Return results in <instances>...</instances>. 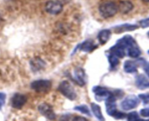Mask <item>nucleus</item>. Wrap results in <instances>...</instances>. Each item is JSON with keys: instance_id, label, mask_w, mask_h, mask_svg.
I'll use <instances>...</instances> for the list:
<instances>
[{"instance_id": "f257e3e1", "label": "nucleus", "mask_w": 149, "mask_h": 121, "mask_svg": "<svg viewBox=\"0 0 149 121\" xmlns=\"http://www.w3.org/2000/svg\"><path fill=\"white\" fill-rule=\"evenodd\" d=\"M100 13L103 18H108L114 16L118 11V5L112 1L103 2L99 8Z\"/></svg>"}, {"instance_id": "f03ea898", "label": "nucleus", "mask_w": 149, "mask_h": 121, "mask_svg": "<svg viewBox=\"0 0 149 121\" xmlns=\"http://www.w3.org/2000/svg\"><path fill=\"white\" fill-rule=\"evenodd\" d=\"M58 91L62 95L70 100H74L77 97L75 91L68 81H62L58 86Z\"/></svg>"}, {"instance_id": "7ed1b4c3", "label": "nucleus", "mask_w": 149, "mask_h": 121, "mask_svg": "<svg viewBox=\"0 0 149 121\" xmlns=\"http://www.w3.org/2000/svg\"><path fill=\"white\" fill-rule=\"evenodd\" d=\"M52 83L47 80H38L31 82V88L37 93H46L51 88Z\"/></svg>"}, {"instance_id": "20e7f679", "label": "nucleus", "mask_w": 149, "mask_h": 121, "mask_svg": "<svg viewBox=\"0 0 149 121\" xmlns=\"http://www.w3.org/2000/svg\"><path fill=\"white\" fill-rule=\"evenodd\" d=\"M140 104V99L134 95H130L126 97L121 103V106L124 110H131L137 107Z\"/></svg>"}, {"instance_id": "39448f33", "label": "nucleus", "mask_w": 149, "mask_h": 121, "mask_svg": "<svg viewBox=\"0 0 149 121\" xmlns=\"http://www.w3.org/2000/svg\"><path fill=\"white\" fill-rule=\"evenodd\" d=\"M105 105L107 115L113 118L115 114L118 111L116 106V96L113 93H112V94L106 99Z\"/></svg>"}, {"instance_id": "423d86ee", "label": "nucleus", "mask_w": 149, "mask_h": 121, "mask_svg": "<svg viewBox=\"0 0 149 121\" xmlns=\"http://www.w3.org/2000/svg\"><path fill=\"white\" fill-rule=\"evenodd\" d=\"M38 110L41 115L50 120H54L56 119V114L53 109L52 106L47 103L40 104L38 106Z\"/></svg>"}, {"instance_id": "0eeeda50", "label": "nucleus", "mask_w": 149, "mask_h": 121, "mask_svg": "<svg viewBox=\"0 0 149 121\" xmlns=\"http://www.w3.org/2000/svg\"><path fill=\"white\" fill-rule=\"evenodd\" d=\"M63 6L61 3L55 1H48L45 4V10L51 15H58L62 11Z\"/></svg>"}, {"instance_id": "6e6552de", "label": "nucleus", "mask_w": 149, "mask_h": 121, "mask_svg": "<svg viewBox=\"0 0 149 121\" xmlns=\"http://www.w3.org/2000/svg\"><path fill=\"white\" fill-rule=\"evenodd\" d=\"M26 102V96L21 93H15L11 99V106L15 109H21Z\"/></svg>"}, {"instance_id": "1a4fd4ad", "label": "nucleus", "mask_w": 149, "mask_h": 121, "mask_svg": "<svg viewBox=\"0 0 149 121\" xmlns=\"http://www.w3.org/2000/svg\"><path fill=\"white\" fill-rule=\"evenodd\" d=\"M73 80L78 85L84 86L86 84V73L81 67L76 68L73 72Z\"/></svg>"}, {"instance_id": "9d476101", "label": "nucleus", "mask_w": 149, "mask_h": 121, "mask_svg": "<svg viewBox=\"0 0 149 121\" xmlns=\"http://www.w3.org/2000/svg\"><path fill=\"white\" fill-rule=\"evenodd\" d=\"M92 91L95 94L96 97L97 98V100L99 99H103V98H104V99H107L112 94L111 92L107 88L102 86H94Z\"/></svg>"}, {"instance_id": "9b49d317", "label": "nucleus", "mask_w": 149, "mask_h": 121, "mask_svg": "<svg viewBox=\"0 0 149 121\" xmlns=\"http://www.w3.org/2000/svg\"><path fill=\"white\" fill-rule=\"evenodd\" d=\"M109 53H112L116 55L118 58H124L126 54V49L120 44L116 43L114 46L112 47L109 50Z\"/></svg>"}, {"instance_id": "f8f14e48", "label": "nucleus", "mask_w": 149, "mask_h": 121, "mask_svg": "<svg viewBox=\"0 0 149 121\" xmlns=\"http://www.w3.org/2000/svg\"><path fill=\"white\" fill-rule=\"evenodd\" d=\"M135 84L137 88L140 90H145L149 88V80L143 75H140L137 77Z\"/></svg>"}, {"instance_id": "ddd939ff", "label": "nucleus", "mask_w": 149, "mask_h": 121, "mask_svg": "<svg viewBox=\"0 0 149 121\" xmlns=\"http://www.w3.org/2000/svg\"><path fill=\"white\" fill-rule=\"evenodd\" d=\"M138 28V26L134 25V24H124L122 25L118 26L115 27L114 30L116 33H122L124 32H130V31H134V30Z\"/></svg>"}, {"instance_id": "4468645a", "label": "nucleus", "mask_w": 149, "mask_h": 121, "mask_svg": "<svg viewBox=\"0 0 149 121\" xmlns=\"http://www.w3.org/2000/svg\"><path fill=\"white\" fill-rule=\"evenodd\" d=\"M118 10L122 14H127L134 8V5L130 1H121L118 6Z\"/></svg>"}, {"instance_id": "2eb2a0df", "label": "nucleus", "mask_w": 149, "mask_h": 121, "mask_svg": "<svg viewBox=\"0 0 149 121\" xmlns=\"http://www.w3.org/2000/svg\"><path fill=\"white\" fill-rule=\"evenodd\" d=\"M110 36H111V31L110 29H103L100 31L97 37H98L100 44L104 45L109 40Z\"/></svg>"}, {"instance_id": "dca6fc26", "label": "nucleus", "mask_w": 149, "mask_h": 121, "mask_svg": "<svg viewBox=\"0 0 149 121\" xmlns=\"http://www.w3.org/2000/svg\"><path fill=\"white\" fill-rule=\"evenodd\" d=\"M91 108L93 114H94L95 118H97L99 121H105V119H104V116H103L102 115V112L101 107H100L98 104H97L95 103H91Z\"/></svg>"}, {"instance_id": "f3484780", "label": "nucleus", "mask_w": 149, "mask_h": 121, "mask_svg": "<svg viewBox=\"0 0 149 121\" xmlns=\"http://www.w3.org/2000/svg\"><path fill=\"white\" fill-rule=\"evenodd\" d=\"M96 48V45L91 39H87L80 45V50L84 52H91Z\"/></svg>"}, {"instance_id": "a211bd4d", "label": "nucleus", "mask_w": 149, "mask_h": 121, "mask_svg": "<svg viewBox=\"0 0 149 121\" xmlns=\"http://www.w3.org/2000/svg\"><path fill=\"white\" fill-rule=\"evenodd\" d=\"M124 69L127 73H134L137 71V64L130 60L126 61L124 64Z\"/></svg>"}, {"instance_id": "6ab92c4d", "label": "nucleus", "mask_w": 149, "mask_h": 121, "mask_svg": "<svg viewBox=\"0 0 149 121\" xmlns=\"http://www.w3.org/2000/svg\"><path fill=\"white\" fill-rule=\"evenodd\" d=\"M127 53H128L129 56L132 57V58H138L141 54V51H140L137 44L130 47L127 49Z\"/></svg>"}, {"instance_id": "aec40b11", "label": "nucleus", "mask_w": 149, "mask_h": 121, "mask_svg": "<svg viewBox=\"0 0 149 121\" xmlns=\"http://www.w3.org/2000/svg\"><path fill=\"white\" fill-rule=\"evenodd\" d=\"M108 61L109 63H110V67H111L112 69H113V68H115L116 66L118 64V63H119V58H118L116 55H113V54L109 53Z\"/></svg>"}, {"instance_id": "412c9836", "label": "nucleus", "mask_w": 149, "mask_h": 121, "mask_svg": "<svg viewBox=\"0 0 149 121\" xmlns=\"http://www.w3.org/2000/svg\"><path fill=\"white\" fill-rule=\"evenodd\" d=\"M74 109L78 111V112H81V113L84 114V115H88V116H91L90 110L86 105H79V106H75V107H74Z\"/></svg>"}, {"instance_id": "4be33fe9", "label": "nucleus", "mask_w": 149, "mask_h": 121, "mask_svg": "<svg viewBox=\"0 0 149 121\" xmlns=\"http://www.w3.org/2000/svg\"><path fill=\"white\" fill-rule=\"evenodd\" d=\"M127 121H139L140 117L137 112H132L127 115Z\"/></svg>"}, {"instance_id": "5701e85b", "label": "nucleus", "mask_w": 149, "mask_h": 121, "mask_svg": "<svg viewBox=\"0 0 149 121\" xmlns=\"http://www.w3.org/2000/svg\"><path fill=\"white\" fill-rule=\"evenodd\" d=\"M31 65L34 66V68L37 69V70H39L43 66V62L40 59H34L33 60V63L32 62L31 63Z\"/></svg>"}, {"instance_id": "b1692460", "label": "nucleus", "mask_w": 149, "mask_h": 121, "mask_svg": "<svg viewBox=\"0 0 149 121\" xmlns=\"http://www.w3.org/2000/svg\"><path fill=\"white\" fill-rule=\"evenodd\" d=\"M138 97L139 99L143 100L144 105H146V106L149 105V93H145V94H140Z\"/></svg>"}, {"instance_id": "393cba45", "label": "nucleus", "mask_w": 149, "mask_h": 121, "mask_svg": "<svg viewBox=\"0 0 149 121\" xmlns=\"http://www.w3.org/2000/svg\"><path fill=\"white\" fill-rule=\"evenodd\" d=\"M5 100H6V94L2 92H0V109H2V108L5 105Z\"/></svg>"}, {"instance_id": "a878e982", "label": "nucleus", "mask_w": 149, "mask_h": 121, "mask_svg": "<svg viewBox=\"0 0 149 121\" xmlns=\"http://www.w3.org/2000/svg\"><path fill=\"white\" fill-rule=\"evenodd\" d=\"M140 26L143 28L149 27V18L141 20V21H140Z\"/></svg>"}, {"instance_id": "bb28decb", "label": "nucleus", "mask_w": 149, "mask_h": 121, "mask_svg": "<svg viewBox=\"0 0 149 121\" xmlns=\"http://www.w3.org/2000/svg\"><path fill=\"white\" fill-rule=\"evenodd\" d=\"M140 115L145 118H148L149 117V108H145L140 110Z\"/></svg>"}, {"instance_id": "cd10ccee", "label": "nucleus", "mask_w": 149, "mask_h": 121, "mask_svg": "<svg viewBox=\"0 0 149 121\" xmlns=\"http://www.w3.org/2000/svg\"><path fill=\"white\" fill-rule=\"evenodd\" d=\"M72 121H88V120L86 119L84 117H81V116H77L75 118H73Z\"/></svg>"}, {"instance_id": "c85d7f7f", "label": "nucleus", "mask_w": 149, "mask_h": 121, "mask_svg": "<svg viewBox=\"0 0 149 121\" xmlns=\"http://www.w3.org/2000/svg\"><path fill=\"white\" fill-rule=\"evenodd\" d=\"M143 68H144V71L146 72V75L149 77V63L145 64Z\"/></svg>"}, {"instance_id": "c756f323", "label": "nucleus", "mask_w": 149, "mask_h": 121, "mask_svg": "<svg viewBox=\"0 0 149 121\" xmlns=\"http://www.w3.org/2000/svg\"><path fill=\"white\" fill-rule=\"evenodd\" d=\"M68 120H70V116L68 117V115H62L59 121H68Z\"/></svg>"}, {"instance_id": "7c9ffc66", "label": "nucleus", "mask_w": 149, "mask_h": 121, "mask_svg": "<svg viewBox=\"0 0 149 121\" xmlns=\"http://www.w3.org/2000/svg\"><path fill=\"white\" fill-rule=\"evenodd\" d=\"M144 2H146V3H149V0H143Z\"/></svg>"}, {"instance_id": "2f4dec72", "label": "nucleus", "mask_w": 149, "mask_h": 121, "mask_svg": "<svg viewBox=\"0 0 149 121\" xmlns=\"http://www.w3.org/2000/svg\"><path fill=\"white\" fill-rule=\"evenodd\" d=\"M1 21H2V18H1V16H0V23H1Z\"/></svg>"}, {"instance_id": "473e14b6", "label": "nucleus", "mask_w": 149, "mask_h": 121, "mask_svg": "<svg viewBox=\"0 0 149 121\" xmlns=\"http://www.w3.org/2000/svg\"><path fill=\"white\" fill-rule=\"evenodd\" d=\"M148 37H149V32H148Z\"/></svg>"}, {"instance_id": "72a5a7b5", "label": "nucleus", "mask_w": 149, "mask_h": 121, "mask_svg": "<svg viewBox=\"0 0 149 121\" xmlns=\"http://www.w3.org/2000/svg\"><path fill=\"white\" fill-rule=\"evenodd\" d=\"M148 54H149V50H148Z\"/></svg>"}, {"instance_id": "f704fd0d", "label": "nucleus", "mask_w": 149, "mask_h": 121, "mask_svg": "<svg viewBox=\"0 0 149 121\" xmlns=\"http://www.w3.org/2000/svg\"><path fill=\"white\" fill-rule=\"evenodd\" d=\"M146 121H149V120H146Z\"/></svg>"}]
</instances>
